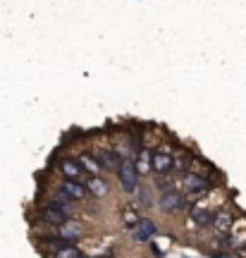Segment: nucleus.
Masks as SVG:
<instances>
[{"label":"nucleus","mask_w":246,"mask_h":258,"mask_svg":"<svg viewBox=\"0 0 246 258\" xmlns=\"http://www.w3.org/2000/svg\"><path fill=\"white\" fill-rule=\"evenodd\" d=\"M155 203L165 215H182V191L172 182H160Z\"/></svg>","instance_id":"obj_1"},{"label":"nucleus","mask_w":246,"mask_h":258,"mask_svg":"<svg viewBox=\"0 0 246 258\" xmlns=\"http://www.w3.org/2000/svg\"><path fill=\"white\" fill-rule=\"evenodd\" d=\"M115 175H117V182H119V186H122L125 194H134L137 186L141 184V177H139L137 167H134V160L127 156L119 160V167L115 170Z\"/></svg>","instance_id":"obj_2"},{"label":"nucleus","mask_w":246,"mask_h":258,"mask_svg":"<svg viewBox=\"0 0 246 258\" xmlns=\"http://www.w3.org/2000/svg\"><path fill=\"white\" fill-rule=\"evenodd\" d=\"M182 189L184 194L199 199L201 194H206L210 189V177H206L203 172H196V170H187V172H182Z\"/></svg>","instance_id":"obj_3"},{"label":"nucleus","mask_w":246,"mask_h":258,"mask_svg":"<svg viewBox=\"0 0 246 258\" xmlns=\"http://www.w3.org/2000/svg\"><path fill=\"white\" fill-rule=\"evenodd\" d=\"M53 232L60 239L70 241V244H77V241L84 237V225L77 220V218H67V220L60 222L57 227H53Z\"/></svg>","instance_id":"obj_4"},{"label":"nucleus","mask_w":246,"mask_h":258,"mask_svg":"<svg viewBox=\"0 0 246 258\" xmlns=\"http://www.w3.org/2000/svg\"><path fill=\"white\" fill-rule=\"evenodd\" d=\"M129 234H132V241H137V244H148V241L158 234V227H155V222L151 220V218H144V215H141V220L137 222L134 230H129Z\"/></svg>","instance_id":"obj_5"},{"label":"nucleus","mask_w":246,"mask_h":258,"mask_svg":"<svg viewBox=\"0 0 246 258\" xmlns=\"http://www.w3.org/2000/svg\"><path fill=\"white\" fill-rule=\"evenodd\" d=\"M151 172H155L158 177H167L172 172V153L170 151H153L151 153Z\"/></svg>","instance_id":"obj_6"},{"label":"nucleus","mask_w":246,"mask_h":258,"mask_svg":"<svg viewBox=\"0 0 246 258\" xmlns=\"http://www.w3.org/2000/svg\"><path fill=\"white\" fill-rule=\"evenodd\" d=\"M84 186H86V194L91 196V199H108L110 196V184L108 179L103 175H89L84 179Z\"/></svg>","instance_id":"obj_7"},{"label":"nucleus","mask_w":246,"mask_h":258,"mask_svg":"<svg viewBox=\"0 0 246 258\" xmlns=\"http://www.w3.org/2000/svg\"><path fill=\"white\" fill-rule=\"evenodd\" d=\"M57 170H60V175L65 179H72V182H84L86 179V172L82 170V165L77 163V158H60V163H57Z\"/></svg>","instance_id":"obj_8"},{"label":"nucleus","mask_w":246,"mask_h":258,"mask_svg":"<svg viewBox=\"0 0 246 258\" xmlns=\"http://www.w3.org/2000/svg\"><path fill=\"white\" fill-rule=\"evenodd\" d=\"M60 191H63L72 203H82V201H86V199H89V194H86V186H84V182L63 179V182H60Z\"/></svg>","instance_id":"obj_9"},{"label":"nucleus","mask_w":246,"mask_h":258,"mask_svg":"<svg viewBox=\"0 0 246 258\" xmlns=\"http://www.w3.org/2000/svg\"><path fill=\"white\" fill-rule=\"evenodd\" d=\"M96 160H98V165L103 167V172H115L119 167V160H122V153L115 151V148H103L96 153Z\"/></svg>","instance_id":"obj_10"},{"label":"nucleus","mask_w":246,"mask_h":258,"mask_svg":"<svg viewBox=\"0 0 246 258\" xmlns=\"http://www.w3.org/2000/svg\"><path fill=\"white\" fill-rule=\"evenodd\" d=\"M213 215H215V211H210L206 206H199V203H194L189 208V218H192V222L199 230H208L210 222H213Z\"/></svg>","instance_id":"obj_11"},{"label":"nucleus","mask_w":246,"mask_h":258,"mask_svg":"<svg viewBox=\"0 0 246 258\" xmlns=\"http://www.w3.org/2000/svg\"><path fill=\"white\" fill-rule=\"evenodd\" d=\"M237 222V215L232 211H227V208H220V211H215V215H213V222H210V227L218 232H229L232 230V225Z\"/></svg>","instance_id":"obj_12"},{"label":"nucleus","mask_w":246,"mask_h":258,"mask_svg":"<svg viewBox=\"0 0 246 258\" xmlns=\"http://www.w3.org/2000/svg\"><path fill=\"white\" fill-rule=\"evenodd\" d=\"M151 153H153V151H148V148L144 146V148H139L137 151V158H132L139 177H146L148 172H151Z\"/></svg>","instance_id":"obj_13"},{"label":"nucleus","mask_w":246,"mask_h":258,"mask_svg":"<svg viewBox=\"0 0 246 258\" xmlns=\"http://www.w3.org/2000/svg\"><path fill=\"white\" fill-rule=\"evenodd\" d=\"M77 163H79V165H82V170H84V172H89V175H103V167L98 165V160H96V156H93V153H79Z\"/></svg>","instance_id":"obj_14"},{"label":"nucleus","mask_w":246,"mask_h":258,"mask_svg":"<svg viewBox=\"0 0 246 258\" xmlns=\"http://www.w3.org/2000/svg\"><path fill=\"white\" fill-rule=\"evenodd\" d=\"M50 258H84V253L77 244H65L60 249L50 251Z\"/></svg>","instance_id":"obj_15"},{"label":"nucleus","mask_w":246,"mask_h":258,"mask_svg":"<svg viewBox=\"0 0 246 258\" xmlns=\"http://www.w3.org/2000/svg\"><path fill=\"white\" fill-rule=\"evenodd\" d=\"M119 220H122V227L129 232V230L137 227V222L141 220V215H139V211H134V208H125L122 215H119Z\"/></svg>","instance_id":"obj_16"},{"label":"nucleus","mask_w":246,"mask_h":258,"mask_svg":"<svg viewBox=\"0 0 246 258\" xmlns=\"http://www.w3.org/2000/svg\"><path fill=\"white\" fill-rule=\"evenodd\" d=\"M134 194H139V203L144 206V208H153L155 206V199H153V189L151 186H144V184H139L137 186V191Z\"/></svg>","instance_id":"obj_17"},{"label":"nucleus","mask_w":246,"mask_h":258,"mask_svg":"<svg viewBox=\"0 0 246 258\" xmlns=\"http://www.w3.org/2000/svg\"><path fill=\"white\" fill-rule=\"evenodd\" d=\"M148 249H151V253H153L155 258H165V253H163V249H160V246H158V244H155L153 239L148 241Z\"/></svg>","instance_id":"obj_18"},{"label":"nucleus","mask_w":246,"mask_h":258,"mask_svg":"<svg viewBox=\"0 0 246 258\" xmlns=\"http://www.w3.org/2000/svg\"><path fill=\"white\" fill-rule=\"evenodd\" d=\"M239 258H246V241L244 244H241V246H239V253H237Z\"/></svg>","instance_id":"obj_19"},{"label":"nucleus","mask_w":246,"mask_h":258,"mask_svg":"<svg viewBox=\"0 0 246 258\" xmlns=\"http://www.w3.org/2000/svg\"><path fill=\"white\" fill-rule=\"evenodd\" d=\"M89 258H100V256H89Z\"/></svg>","instance_id":"obj_20"},{"label":"nucleus","mask_w":246,"mask_h":258,"mask_svg":"<svg viewBox=\"0 0 246 258\" xmlns=\"http://www.w3.org/2000/svg\"><path fill=\"white\" fill-rule=\"evenodd\" d=\"M182 258H187V256H182Z\"/></svg>","instance_id":"obj_21"}]
</instances>
